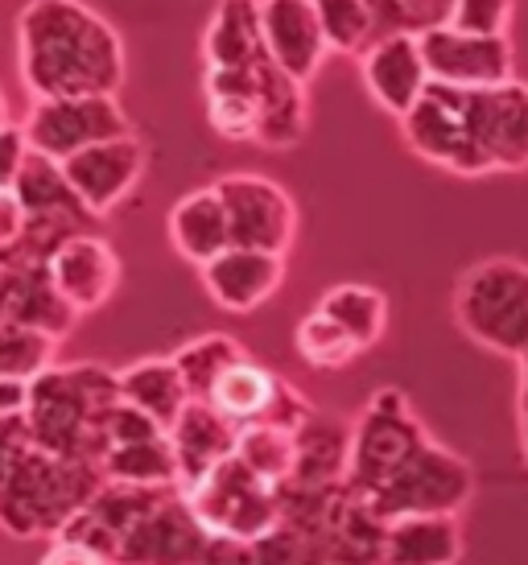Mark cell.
Returning a JSON list of instances; mask_svg holds the SVG:
<instances>
[{
	"label": "cell",
	"mask_w": 528,
	"mask_h": 565,
	"mask_svg": "<svg viewBox=\"0 0 528 565\" xmlns=\"http://www.w3.org/2000/svg\"><path fill=\"white\" fill-rule=\"evenodd\" d=\"M116 376H120V396L133 408H140L145 417H154L166 434L178 425V417L194 401L173 355H145V360L128 363V367H116Z\"/></svg>",
	"instance_id": "cell-26"
},
{
	"label": "cell",
	"mask_w": 528,
	"mask_h": 565,
	"mask_svg": "<svg viewBox=\"0 0 528 565\" xmlns=\"http://www.w3.org/2000/svg\"><path fill=\"white\" fill-rule=\"evenodd\" d=\"M314 310H323L327 318H335L363 351H372V347L384 339V330H389V298H384L376 285H363V281L330 285Z\"/></svg>",
	"instance_id": "cell-29"
},
{
	"label": "cell",
	"mask_w": 528,
	"mask_h": 565,
	"mask_svg": "<svg viewBox=\"0 0 528 565\" xmlns=\"http://www.w3.org/2000/svg\"><path fill=\"white\" fill-rule=\"evenodd\" d=\"M99 487L104 475L95 467L33 446L0 483V533L13 541H54L75 524Z\"/></svg>",
	"instance_id": "cell-5"
},
{
	"label": "cell",
	"mask_w": 528,
	"mask_h": 565,
	"mask_svg": "<svg viewBox=\"0 0 528 565\" xmlns=\"http://www.w3.org/2000/svg\"><path fill=\"white\" fill-rule=\"evenodd\" d=\"M25 401H30V384H25V380L0 376V417L25 413Z\"/></svg>",
	"instance_id": "cell-40"
},
{
	"label": "cell",
	"mask_w": 528,
	"mask_h": 565,
	"mask_svg": "<svg viewBox=\"0 0 528 565\" xmlns=\"http://www.w3.org/2000/svg\"><path fill=\"white\" fill-rule=\"evenodd\" d=\"M202 565H327V550L314 529L285 516L261 541H211Z\"/></svg>",
	"instance_id": "cell-27"
},
{
	"label": "cell",
	"mask_w": 528,
	"mask_h": 565,
	"mask_svg": "<svg viewBox=\"0 0 528 565\" xmlns=\"http://www.w3.org/2000/svg\"><path fill=\"white\" fill-rule=\"evenodd\" d=\"M4 125H13V120H9V99H4V92H0V128Z\"/></svg>",
	"instance_id": "cell-42"
},
{
	"label": "cell",
	"mask_w": 528,
	"mask_h": 565,
	"mask_svg": "<svg viewBox=\"0 0 528 565\" xmlns=\"http://www.w3.org/2000/svg\"><path fill=\"white\" fill-rule=\"evenodd\" d=\"M454 322L471 343L508 360L528 355V265L492 256L471 265L454 285Z\"/></svg>",
	"instance_id": "cell-6"
},
{
	"label": "cell",
	"mask_w": 528,
	"mask_h": 565,
	"mask_svg": "<svg viewBox=\"0 0 528 565\" xmlns=\"http://www.w3.org/2000/svg\"><path fill=\"white\" fill-rule=\"evenodd\" d=\"M347 458H351V425L314 413L297 429V467L294 479L285 483V495H330L347 487Z\"/></svg>",
	"instance_id": "cell-20"
},
{
	"label": "cell",
	"mask_w": 528,
	"mask_h": 565,
	"mask_svg": "<svg viewBox=\"0 0 528 565\" xmlns=\"http://www.w3.org/2000/svg\"><path fill=\"white\" fill-rule=\"evenodd\" d=\"M249 355V347L232 339V334H223V330H211V334H199V339H190L173 351V363L182 367V376H187V388L194 401H207V393L215 388V380L240 363Z\"/></svg>",
	"instance_id": "cell-30"
},
{
	"label": "cell",
	"mask_w": 528,
	"mask_h": 565,
	"mask_svg": "<svg viewBox=\"0 0 528 565\" xmlns=\"http://www.w3.org/2000/svg\"><path fill=\"white\" fill-rule=\"evenodd\" d=\"M182 495L211 541H261L285 520V491L235 455L199 483L182 487Z\"/></svg>",
	"instance_id": "cell-7"
},
{
	"label": "cell",
	"mask_w": 528,
	"mask_h": 565,
	"mask_svg": "<svg viewBox=\"0 0 528 565\" xmlns=\"http://www.w3.org/2000/svg\"><path fill=\"white\" fill-rule=\"evenodd\" d=\"M359 79L372 95V104L380 111H389L397 120H404L418 108L425 92H430V66L421 54L418 33H389L380 38L363 58H359Z\"/></svg>",
	"instance_id": "cell-16"
},
{
	"label": "cell",
	"mask_w": 528,
	"mask_h": 565,
	"mask_svg": "<svg viewBox=\"0 0 528 565\" xmlns=\"http://www.w3.org/2000/svg\"><path fill=\"white\" fill-rule=\"evenodd\" d=\"M268 63L261 0H219L202 33V71H252Z\"/></svg>",
	"instance_id": "cell-23"
},
{
	"label": "cell",
	"mask_w": 528,
	"mask_h": 565,
	"mask_svg": "<svg viewBox=\"0 0 528 565\" xmlns=\"http://www.w3.org/2000/svg\"><path fill=\"white\" fill-rule=\"evenodd\" d=\"M207 405H215L228 422L240 429L249 425H285V429H302L318 408L310 405V396L297 393L285 376H277L273 367H264L261 360L244 355L232 363L223 376L215 380V388L207 393Z\"/></svg>",
	"instance_id": "cell-12"
},
{
	"label": "cell",
	"mask_w": 528,
	"mask_h": 565,
	"mask_svg": "<svg viewBox=\"0 0 528 565\" xmlns=\"http://www.w3.org/2000/svg\"><path fill=\"white\" fill-rule=\"evenodd\" d=\"M25 236V206L13 190H0V252H9Z\"/></svg>",
	"instance_id": "cell-39"
},
{
	"label": "cell",
	"mask_w": 528,
	"mask_h": 565,
	"mask_svg": "<svg viewBox=\"0 0 528 565\" xmlns=\"http://www.w3.org/2000/svg\"><path fill=\"white\" fill-rule=\"evenodd\" d=\"M17 71L30 99L120 95L125 42L87 0H25L17 13Z\"/></svg>",
	"instance_id": "cell-2"
},
{
	"label": "cell",
	"mask_w": 528,
	"mask_h": 565,
	"mask_svg": "<svg viewBox=\"0 0 528 565\" xmlns=\"http://www.w3.org/2000/svg\"><path fill=\"white\" fill-rule=\"evenodd\" d=\"M261 66H252V71H202L207 125L223 141L261 145Z\"/></svg>",
	"instance_id": "cell-24"
},
{
	"label": "cell",
	"mask_w": 528,
	"mask_h": 565,
	"mask_svg": "<svg viewBox=\"0 0 528 565\" xmlns=\"http://www.w3.org/2000/svg\"><path fill=\"white\" fill-rule=\"evenodd\" d=\"M430 441V429L413 413V401L401 388H376L363 413L351 425V458H347V487L372 500L392 475Z\"/></svg>",
	"instance_id": "cell-8"
},
{
	"label": "cell",
	"mask_w": 528,
	"mask_h": 565,
	"mask_svg": "<svg viewBox=\"0 0 528 565\" xmlns=\"http://www.w3.org/2000/svg\"><path fill=\"white\" fill-rule=\"evenodd\" d=\"M137 125L120 108V95H75V99H33L25 116V137L33 153L71 161L104 141L133 137Z\"/></svg>",
	"instance_id": "cell-10"
},
{
	"label": "cell",
	"mask_w": 528,
	"mask_h": 565,
	"mask_svg": "<svg viewBox=\"0 0 528 565\" xmlns=\"http://www.w3.org/2000/svg\"><path fill=\"white\" fill-rule=\"evenodd\" d=\"M199 281L219 310H228V315H256L264 301L277 298V289L285 285V256L228 248L211 265L199 268Z\"/></svg>",
	"instance_id": "cell-19"
},
{
	"label": "cell",
	"mask_w": 528,
	"mask_h": 565,
	"mask_svg": "<svg viewBox=\"0 0 528 565\" xmlns=\"http://www.w3.org/2000/svg\"><path fill=\"white\" fill-rule=\"evenodd\" d=\"M454 0H384L389 33H430L451 25Z\"/></svg>",
	"instance_id": "cell-34"
},
{
	"label": "cell",
	"mask_w": 528,
	"mask_h": 565,
	"mask_svg": "<svg viewBox=\"0 0 528 565\" xmlns=\"http://www.w3.org/2000/svg\"><path fill=\"white\" fill-rule=\"evenodd\" d=\"M33 145L25 137V125H4L0 128V190H13L25 161H30Z\"/></svg>",
	"instance_id": "cell-37"
},
{
	"label": "cell",
	"mask_w": 528,
	"mask_h": 565,
	"mask_svg": "<svg viewBox=\"0 0 528 565\" xmlns=\"http://www.w3.org/2000/svg\"><path fill=\"white\" fill-rule=\"evenodd\" d=\"M463 524L458 516H401L389 520L384 565H458Z\"/></svg>",
	"instance_id": "cell-28"
},
{
	"label": "cell",
	"mask_w": 528,
	"mask_h": 565,
	"mask_svg": "<svg viewBox=\"0 0 528 565\" xmlns=\"http://www.w3.org/2000/svg\"><path fill=\"white\" fill-rule=\"evenodd\" d=\"M401 132L421 161L458 178L528 170V83L513 79L487 92L430 83Z\"/></svg>",
	"instance_id": "cell-1"
},
{
	"label": "cell",
	"mask_w": 528,
	"mask_h": 565,
	"mask_svg": "<svg viewBox=\"0 0 528 565\" xmlns=\"http://www.w3.org/2000/svg\"><path fill=\"white\" fill-rule=\"evenodd\" d=\"M38 565H112V562L104 553H95L92 545H83V541L63 533V536H54V541H46Z\"/></svg>",
	"instance_id": "cell-38"
},
{
	"label": "cell",
	"mask_w": 528,
	"mask_h": 565,
	"mask_svg": "<svg viewBox=\"0 0 528 565\" xmlns=\"http://www.w3.org/2000/svg\"><path fill=\"white\" fill-rule=\"evenodd\" d=\"M173 462H178V487L199 483L202 475H211L219 462H228L240 446V425L228 422L215 405L190 401L187 413L170 429Z\"/></svg>",
	"instance_id": "cell-22"
},
{
	"label": "cell",
	"mask_w": 528,
	"mask_h": 565,
	"mask_svg": "<svg viewBox=\"0 0 528 565\" xmlns=\"http://www.w3.org/2000/svg\"><path fill=\"white\" fill-rule=\"evenodd\" d=\"M421 54L430 66V79L458 92H487L516 79L513 38H479L463 30H430L421 33Z\"/></svg>",
	"instance_id": "cell-13"
},
{
	"label": "cell",
	"mask_w": 528,
	"mask_h": 565,
	"mask_svg": "<svg viewBox=\"0 0 528 565\" xmlns=\"http://www.w3.org/2000/svg\"><path fill=\"white\" fill-rule=\"evenodd\" d=\"M120 376L104 363H54L30 380L25 422L50 455L75 458L99 471L112 408L120 405Z\"/></svg>",
	"instance_id": "cell-4"
},
{
	"label": "cell",
	"mask_w": 528,
	"mask_h": 565,
	"mask_svg": "<svg viewBox=\"0 0 528 565\" xmlns=\"http://www.w3.org/2000/svg\"><path fill=\"white\" fill-rule=\"evenodd\" d=\"M261 25L268 58L289 75V79L306 83L323 71L330 54L323 17L314 9V0H261Z\"/></svg>",
	"instance_id": "cell-17"
},
{
	"label": "cell",
	"mask_w": 528,
	"mask_h": 565,
	"mask_svg": "<svg viewBox=\"0 0 528 565\" xmlns=\"http://www.w3.org/2000/svg\"><path fill=\"white\" fill-rule=\"evenodd\" d=\"M0 318L50 339H66L78 322V315L50 281V268L42 260H17V256H0Z\"/></svg>",
	"instance_id": "cell-18"
},
{
	"label": "cell",
	"mask_w": 528,
	"mask_h": 565,
	"mask_svg": "<svg viewBox=\"0 0 528 565\" xmlns=\"http://www.w3.org/2000/svg\"><path fill=\"white\" fill-rule=\"evenodd\" d=\"M294 351L297 360L314 367V372H342V367H351L363 355V347L323 310H310L294 327Z\"/></svg>",
	"instance_id": "cell-31"
},
{
	"label": "cell",
	"mask_w": 528,
	"mask_h": 565,
	"mask_svg": "<svg viewBox=\"0 0 528 565\" xmlns=\"http://www.w3.org/2000/svg\"><path fill=\"white\" fill-rule=\"evenodd\" d=\"M166 236H170L173 252L190 260L194 268L211 265L215 256L232 248V223H228V206L219 199L215 186H199L182 194L170 206L166 220Z\"/></svg>",
	"instance_id": "cell-25"
},
{
	"label": "cell",
	"mask_w": 528,
	"mask_h": 565,
	"mask_svg": "<svg viewBox=\"0 0 528 565\" xmlns=\"http://www.w3.org/2000/svg\"><path fill=\"white\" fill-rule=\"evenodd\" d=\"M50 281L78 318L104 310L120 289V256L99 232H78L50 252Z\"/></svg>",
	"instance_id": "cell-15"
},
{
	"label": "cell",
	"mask_w": 528,
	"mask_h": 565,
	"mask_svg": "<svg viewBox=\"0 0 528 565\" xmlns=\"http://www.w3.org/2000/svg\"><path fill=\"white\" fill-rule=\"evenodd\" d=\"M33 446V429L25 422V413H13V417H0V483L17 471V462L30 455Z\"/></svg>",
	"instance_id": "cell-36"
},
{
	"label": "cell",
	"mask_w": 528,
	"mask_h": 565,
	"mask_svg": "<svg viewBox=\"0 0 528 565\" xmlns=\"http://www.w3.org/2000/svg\"><path fill=\"white\" fill-rule=\"evenodd\" d=\"M318 536H323V550H327V565H384L389 520L380 516L363 495H356L351 487H342L330 500Z\"/></svg>",
	"instance_id": "cell-21"
},
{
	"label": "cell",
	"mask_w": 528,
	"mask_h": 565,
	"mask_svg": "<svg viewBox=\"0 0 528 565\" xmlns=\"http://www.w3.org/2000/svg\"><path fill=\"white\" fill-rule=\"evenodd\" d=\"M520 446H525L528 462V355L520 360Z\"/></svg>",
	"instance_id": "cell-41"
},
{
	"label": "cell",
	"mask_w": 528,
	"mask_h": 565,
	"mask_svg": "<svg viewBox=\"0 0 528 565\" xmlns=\"http://www.w3.org/2000/svg\"><path fill=\"white\" fill-rule=\"evenodd\" d=\"M211 186L219 190V199L228 206L232 248L289 256L297 239V203L289 199V190L252 170L223 173Z\"/></svg>",
	"instance_id": "cell-11"
},
{
	"label": "cell",
	"mask_w": 528,
	"mask_h": 565,
	"mask_svg": "<svg viewBox=\"0 0 528 565\" xmlns=\"http://www.w3.org/2000/svg\"><path fill=\"white\" fill-rule=\"evenodd\" d=\"M516 0H454L451 30L479 33V38H508Z\"/></svg>",
	"instance_id": "cell-35"
},
{
	"label": "cell",
	"mask_w": 528,
	"mask_h": 565,
	"mask_svg": "<svg viewBox=\"0 0 528 565\" xmlns=\"http://www.w3.org/2000/svg\"><path fill=\"white\" fill-rule=\"evenodd\" d=\"M235 458H244L261 479H268V483H277L285 491V483L294 479V467H297V429H285V425H249V429H240Z\"/></svg>",
	"instance_id": "cell-32"
},
{
	"label": "cell",
	"mask_w": 528,
	"mask_h": 565,
	"mask_svg": "<svg viewBox=\"0 0 528 565\" xmlns=\"http://www.w3.org/2000/svg\"><path fill=\"white\" fill-rule=\"evenodd\" d=\"M63 170L83 206L95 220H108L112 211L140 186V178L149 170V145L140 141V132H133V137L104 141L78 158L63 161Z\"/></svg>",
	"instance_id": "cell-14"
},
{
	"label": "cell",
	"mask_w": 528,
	"mask_h": 565,
	"mask_svg": "<svg viewBox=\"0 0 528 565\" xmlns=\"http://www.w3.org/2000/svg\"><path fill=\"white\" fill-rule=\"evenodd\" d=\"M66 536L92 545L112 565H202L211 550L182 487L104 483Z\"/></svg>",
	"instance_id": "cell-3"
},
{
	"label": "cell",
	"mask_w": 528,
	"mask_h": 565,
	"mask_svg": "<svg viewBox=\"0 0 528 565\" xmlns=\"http://www.w3.org/2000/svg\"><path fill=\"white\" fill-rule=\"evenodd\" d=\"M475 495V471L442 441H425L418 455L376 491L372 508L384 520L401 516H458Z\"/></svg>",
	"instance_id": "cell-9"
},
{
	"label": "cell",
	"mask_w": 528,
	"mask_h": 565,
	"mask_svg": "<svg viewBox=\"0 0 528 565\" xmlns=\"http://www.w3.org/2000/svg\"><path fill=\"white\" fill-rule=\"evenodd\" d=\"M54 351H59V339L0 318V376L30 384L33 376H42L46 367H54Z\"/></svg>",
	"instance_id": "cell-33"
}]
</instances>
